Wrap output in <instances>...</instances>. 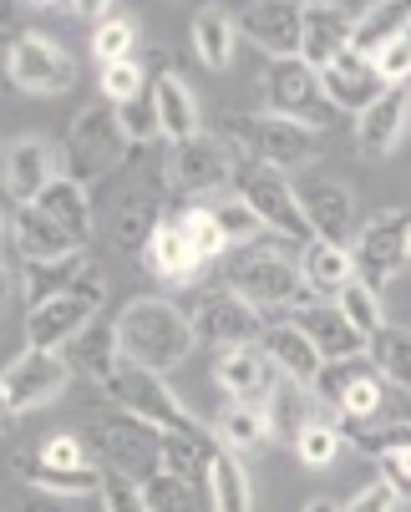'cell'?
<instances>
[{"label": "cell", "mask_w": 411, "mask_h": 512, "mask_svg": "<svg viewBox=\"0 0 411 512\" xmlns=\"http://www.w3.org/2000/svg\"><path fill=\"white\" fill-rule=\"evenodd\" d=\"M117 335H122V360L143 365V371H153V376H168L173 365H183L198 345L193 320L163 295L127 300L122 315H117Z\"/></svg>", "instance_id": "1"}, {"label": "cell", "mask_w": 411, "mask_h": 512, "mask_svg": "<svg viewBox=\"0 0 411 512\" xmlns=\"http://www.w3.org/2000/svg\"><path fill=\"white\" fill-rule=\"evenodd\" d=\"M219 137L239 153V163H264V168H300L320 153V132L290 117H274V112H229L219 122Z\"/></svg>", "instance_id": "2"}, {"label": "cell", "mask_w": 411, "mask_h": 512, "mask_svg": "<svg viewBox=\"0 0 411 512\" xmlns=\"http://www.w3.org/2000/svg\"><path fill=\"white\" fill-rule=\"evenodd\" d=\"M102 305H107V274L97 264H87V274L66 289V295L26 310V350H66L92 320H102Z\"/></svg>", "instance_id": "3"}, {"label": "cell", "mask_w": 411, "mask_h": 512, "mask_svg": "<svg viewBox=\"0 0 411 512\" xmlns=\"http://www.w3.org/2000/svg\"><path fill=\"white\" fill-rule=\"evenodd\" d=\"M132 142L122 137V122H117V107H82L77 122L66 127V142H61V178L72 183H102L122 158H127Z\"/></svg>", "instance_id": "4"}, {"label": "cell", "mask_w": 411, "mask_h": 512, "mask_svg": "<svg viewBox=\"0 0 411 512\" xmlns=\"http://www.w3.org/2000/svg\"><path fill=\"white\" fill-rule=\"evenodd\" d=\"M102 391H107V401H112L117 411L158 426L163 436H203V426H198L193 411L173 396V386H168L163 376L143 371V365H132V360L117 365V376H112Z\"/></svg>", "instance_id": "5"}, {"label": "cell", "mask_w": 411, "mask_h": 512, "mask_svg": "<svg viewBox=\"0 0 411 512\" xmlns=\"http://www.w3.org/2000/svg\"><path fill=\"white\" fill-rule=\"evenodd\" d=\"M229 289L244 295L254 310H300L310 305L305 284H300V264H290L280 249L269 244H254V249H239L229 259Z\"/></svg>", "instance_id": "6"}, {"label": "cell", "mask_w": 411, "mask_h": 512, "mask_svg": "<svg viewBox=\"0 0 411 512\" xmlns=\"http://www.w3.org/2000/svg\"><path fill=\"white\" fill-rule=\"evenodd\" d=\"M87 447H92V457L107 472H122L132 482H148L153 472H163V431L148 426V421H137V416H127V411L97 416Z\"/></svg>", "instance_id": "7"}, {"label": "cell", "mask_w": 411, "mask_h": 512, "mask_svg": "<svg viewBox=\"0 0 411 512\" xmlns=\"http://www.w3.org/2000/svg\"><path fill=\"white\" fill-rule=\"evenodd\" d=\"M234 178H239V153L219 132H198V137L178 142V148H168V158H163V183L188 198L224 193Z\"/></svg>", "instance_id": "8"}, {"label": "cell", "mask_w": 411, "mask_h": 512, "mask_svg": "<svg viewBox=\"0 0 411 512\" xmlns=\"http://www.w3.org/2000/svg\"><path fill=\"white\" fill-rule=\"evenodd\" d=\"M351 259H356V279L381 295L411 259V213L406 208H381L376 218H366V224L356 229Z\"/></svg>", "instance_id": "9"}, {"label": "cell", "mask_w": 411, "mask_h": 512, "mask_svg": "<svg viewBox=\"0 0 411 512\" xmlns=\"http://www.w3.org/2000/svg\"><path fill=\"white\" fill-rule=\"evenodd\" d=\"M239 198L259 213V224L280 239H295V244H310V224H305V208L295 198V183L280 173V168H264V163H239V178H234Z\"/></svg>", "instance_id": "10"}, {"label": "cell", "mask_w": 411, "mask_h": 512, "mask_svg": "<svg viewBox=\"0 0 411 512\" xmlns=\"http://www.w3.org/2000/svg\"><path fill=\"white\" fill-rule=\"evenodd\" d=\"M6 77L21 87V92H36V97H61L66 87L77 82V61L61 41H51L46 31H21L6 51Z\"/></svg>", "instance_id": "11"}, {"label": "cell", "mask_w": 411, "mask_h": 512, "mask_svg": "<svg viewBox=\"0 0 411 512\" xmlns=\"http://www.w3.org/2000/svg\"><path fill=\"white\" fill-rule=\"evenodd\" d=\"M188 320H193V335H198L203 345H214V350L259 345V335H264V315H259L244 295H234L229 284H224V289H203Z\"/></svg>", "instance_id": "12"}, {"label": "cell", "mask_w": 411, "mask_h": 512, "mask_svg": "<svg viewBox=\"0 0 411 512\" xmlns=\"http://www.w3.org/2000/svg\"><path fill=\"white\" fill-rule=\"evenodd\" d=\"M264 92H269V112L274 117H290V122H305V127H325V112H335L325 102V87H320V71L305 66L300 56L290 61H274L269 77H264Z\"/></svg>", "instance_id": "13"}, {"label": "cell", "mask_w": 411, "mask_h": 512, "mask_svg": "<svg viewBox=\"0 0 411 512\" xmlns=\"http://www.w3.org/2000/svg\"><path fill=\"white\" fill-rule=\"evenodd\" d=\"M295 198L305 208V224H310L315 239H325V244H351L356 239L361 224H356V198H351L346 183H335L325 173H300Z\"/></svg>", "instance_id": "14"}, {"label": "cell", "mask_w": 411, "mask_h": 512, "mask_svg": "<svg viewBox=\"0 0 411 512\" xmlns=\"http://www.w3.org/2000/svg\"><path fill=\"white\" fill-rule=\"evenodd\" d=\"M0 381H6V391H11V406L26 416V411L51 406L66 386H72V365H66L56 350H21L6 371H0Z\"/></svg>", "instance_id": "15"}, {"label": "cell", "mask_w": 411, "mask_h": 512, "mask_svg": "<svg viewBox=\"0 0 411 512\" xmlns=\"http://www.w3.org/2000/svg\"><path fill=\"white\" fill-rule=\"evenodd\" d=\"M280 381L285 376L274 371V360L259 345H234V350H219V360H214V386L234 406H269Z\"/></svg>", "instance_id": "16"}, {"label": "cell", "mask_w": 411, "mask_h": 512, "mask_svg": "<svg viewBox=\"0 0 411 512\" xmlns=\"http://www.w3.org/2000/svg\"><path fill=\"white\" fill-rule=\"evenodd\" d=\"M239 41L259 46L274 61L300 56V26H305V6H290V0H259V6H244L234 16Z\"/></svg>", "instance_id": "17"}, {"label": "cell", "mask_w": 411, "mask_h": 512, "mask_svg": "<svg viewBox=\"0 0 411 512\" xmlns=\"http://www.w3.org/2000/svg\"><path fill=\"white\" fill-rule=\"evenodd\" d=\"M320 87H325V102H330L335 112H356V117L386 92L376 61H371V56H356V51L335 56V61L320 71Z\"/></svg>", "instance_id": "18"}, {"label": "cell", "mask_w": 411, "mask_h": 512, "mask_svg": "<svg viewBox=\"0 0 411 512\" xmlns=\"http://www.w3.org/2000/svg\"><path fill=\"white\" fill-rule=\"evenodd\" d=\"M406 117H411V92L406 87H386L361 117H356V148L361 158H391L406 137Z\"/></svg>", "instance_id": "19"}, {"label": "cell", "mask_w": 411, "mask_h": 512, "mask_svg": "<svg viewBox=\"0 0 411 512\" xmlns=\"http://www.w3.org/2000/svg\"><path fill=\"white\" fill-rule=\"evenodd\" d=\"M61 178V153L46 137H16L6 148V188L16 203H36Z\"/></svg>", "instance_id": "20"}, {"label": "cell", "mask_w": 411, "mask_h": 512, "mask_svg": "<svg viewBox=\"0 0 411 512\" xmlns=\"http://www.w3.org/2000/svg\"><path fill=\"white\" fill-rule=\"evenodd\" d=\"M356 16L361 11H346V6H305V26H300V61L325 71L335 56L351 51V36H356Z\"/></svg>", "instance_id": "21"}, {"label": "cell", "mask_w": 411, "mask_h": 512, "mask_svg": "<svg viewBox=\"0 0 411 512\" xmlns=\"http://www.w3.org/2000/svg\"><path fill=\"white\" fill-rule=\"evenodd\" d=\"M259 350L274 360V371H280L285 381H295V386H315V376H320V350L310 345V335L285 315V320H274V325H264V335H259Z\"/></svg>", "instance_id": "22"}, {"label": "cell", "mask_w": 411, "mask_h": 512, "mask_svg": "<svg viewBox=\"0 0 411 512\" xmlns=\"http://www.w3.org/2000/svg\"><path fill=\"white\" fill-rule=\"evenodd\" d=\"M290 320L310 335V345L320 350V360H356V355H366V335H356L351 320L340 315L330 300H310V305L290 310Z\"/></svg>", "instance_id": "23"}, {"label": "cell", "mask_w": 411, "mask_h": 512, "mask_svg": "<svg viewBox=\"0 0 411 512\" xmlns=\"http://www.w3.org/2000/svg\"><path fill=\"white\" fill-rule=\"evenodd\" d=\"M61 360L72 365V376H87L97 386H107L122 365V335H117V320H92L72 345L61 350Z\"/></svg>", "instance_id": "24"}, {"label": "cell", "mask_w": 411, "mask_h": 512, "mask_svg": "<svg viewBox=\"0 0 411 512\" xmlns=\"http://www.w3.org/2000/svg\"><path fill=\"white\" fill-rule=\"evenodd\" d=\"M356 279V259H351V244H325V239H310L300 249V284L310 300H330Z\"/></svg>", "instance_id": "25"}, {"label": "cell", "mask_w": 411, "mask_h": 512, "mask_svg": "<svg viewBox=\"0 0 411 512\" xmlns=\"http://www.w3.org/2000/svg\"><path fill=\"white\" fill-rule=\"evenodd\" d=\"M153 107H158V127H163V137H168V148H178V142H188V137L203 132V122H198V97H193V87L178 77L173 66L153 77Z\"/></svg>", "instance_id": "26"}, {"label": "cell", "mask_w": 411, "mask_h": 512, "mask_svg": "<svg viewBox=\"0 0 411 512\" xmlns=\"http://www.w3.org/2000/svg\"><path fill=\"white\" fill-rule=\"evenodd\" d=\"M36 208L51 218L56 229H66V239H72L77 249H87L92 244V229H97V218H92V198H87V188L82 183H72V178H56L41 198H36Z\"/></svg>", "instance_id": "27"}, {"label": "cell", "mask_w": 411, "mask_h": 512, "mask_svg": "<svg viewBox=\"0 0 411 512\" xmlns=\"http://www.w3.org/2000/svg\"><path fill=\"white\" fill-rule=\"evenodd\" d=\"M87 249L82 254H66V259H21V295H26V310L66 295L82 274H87Z\"/></svg>", "instance_id": "28"}, {"label": "cell", "mask_w": 411, "mask_h": 512, "mask_svg": "<svg viewBox=\"0 0 411 512\" xmlns=\"http://www.w3.org/2000/svg\"><path fill=\"white\" fill-rule=\"evenodd\" d=\"M411 36V0H381V6L361 11L356 16V36H351V51L356 56H381L391 41Z\"/></svg>", "instance_id": "29"}, {"label": "cell", "mask_w": 411, "mask_h": 512, "mask_svg": "<svg viewBox=\"0 0 411 512\" xmlns=\"http://www.w3.org/2000/svg\"><path fill=\"white\" fill-rule=\"evenodd\" d=\"M11 472L26 487H36L41 497H87V492H102V467L97 472H61V467H46L36 457V447L31 452H16L11 457Z\"/></svg>", "instance_id": "30"}, {"label": "cell", "mask_w": 411, "mask_h": 512, "mask_svg": "<svg viewBox=\"0 0 411 512\" xmlns=\"http://www.w3.org/2000/svg\"><path fill=\"white\" fill-rule=\"evenodd\" d=\"M143 259H148V269H153L163 284H193V279L203 274V254L183 239V229L173 224V218L153 234V244H148Z\"/></svg>", "instance_id": "31"}, {"label": "cell", "mask_w": 411, "mask_h": 512, "mask_svg": "<svg viewBox=\"0 0 411 512\" xmlns=\"http://www.w3.org/2000/svg\"><path fill=\"white\" fill-rule=\"evenodd\" d=\"M163 224H168V213H163V203L153 193H127L122 208H117V218H112V239L127 254H148V244H153V234Z\"/></svg>", "instance_id": "32"}, {"label": "cell", "mask_w": 411, "mask_h": 512, "mask_svg": "<svg viewBox=\"0 0 411 512\" xmlns=\"http://www.w3.org/2000/svg\"><path fill=\"white\" fill-rule=\"evenodd\" d=\"M11 234H16L21 259H66V254H82L72 239H66V229H56L36 203H21V208H16Z\"/></svg>", "instance_id": "33"}, {"label": "cell", "mask_w": 411, "mask_h": 512, "mask_svg": "<svg viewBox=\"0 0 411 512\" xmlns=\"http://www.w3.org/2000/svg\"><path fill=\"white\" fill-rule=\"evenodd\" d=\"M203 487H209V507H214V512H254L249 472L239 467V457H234L229 447H214V457H209V477H203Z\"/></svg>", "instance_id": "34"}, {"label": "cell", "mask_w": 411, "mask_h": 512, "mask_svg": "<svg viewBox=\"0 0 411 512\" xmlns=\"http://www.w3.org/2000/svg\"><path fill=\"white\" fill-rule=\"evenodd\" d=\"M234 46H239V26H234V16L229 11H198L193 16V51H198V61L209 66V71H224L229 61H234Z\"/></svg>", "instance_id": "35"}, {"label": "cell", "mask_w": 411, "mask_h": 512, "mask_svg": "<svg viewBox=\"0 0 411 512\" xmlns=\"http://www.w3.org/2000/svg\"><path fill=\"white\" fill-rule=\"evenodd\" d=\"M264 416H269V436L274 442H300V431L315 421V406H310V386H295V381H280V391L269 396V406H264Z\"/></svg>", "instance_id": "36"}, {"label": "cell", "mask_w": 411, "mask_h": 512, "mask_svg": "<svg viewBox=\"0 0 411 512\" xmlns=\"http://www.w3.org/2000/svg\"><path fill=\"white\" fill-rule=\"evenodd\" d=\"M214 436H219V447H229L234 457H239V452H259L264 442H274V436H269V416H264V406H234V401L219 411Z\"/></svg>", "instance_id": "37"}, {"label": "cell", "mask_w": 411, "mask_h": 512, "mask_svg": "<svg viewBox=\"0 0 411 512\" xmlns=\"http://www.w3.org/2000/svg\"><path fill=\"white\" fill-rule=\"evenodd\" d=\"M366 360L376 365V376H381V381L411 391V330H401V325L376 330V335L366 340Z\"/></svg>", "instance_id": "38"}, {"label": "cell", "mask_w": 411, "mask_h": 512, "mask_svg": "<svg viewBox=\"0 0 411 512\" xmlns=\"http://www.w3.org/2000/svg\"><path fill=\"white\" fill-rule=\"evenodd\" d=\"M143 497H148V512H214L209 507V487H203V482H183L173 472H153L143 482Z\"/></svg>", "instance_id": "39"}, {"label": "cell", "mask_w": 411, "mask_h": 512, "mask_svg": "<svg viewBox=\"0 0 411 512\" xmlns=\"http://www.w3.org/2000/svg\"><path fill=\"white\" fill-rule=\"evenodd\" d=\"M92 56L97 66H117V61H137V21L112 11L107 21H97L92 31Z\"/></svg>", "instance_id": "40"}, {"label": "cell", "mask_w": 411, "mask_h": 512, "mask_svg": "<svg viewBox=\"0 0 411 512\" xmlns=\"http://www.w3.org/2000/svg\"><path fill=\"white\" fill-rule=\"evenodd\" d=\"M214 218H219V234L224 244H239V249H254L264 239V224H259V213L239 198V193H219V203H209Z\"/></svg>", "instance_id": "41"}, {"label": "cell", "mask_w": 411, "mask_h": 512, "mask_svg": "<svg viewBox=\"0 0 411 512\" xmlns=\"http://www.w3.org/2000/svg\"><path fill=\"white\" fill-rule=\"evenodd\" d=\"M335 310L340 315H346L351 320V330L356 335H376V330H386V315H381V295H376V289H366L361 279H351L346 289H340V295H335Z\"/></svg>", "instance_id": "42"}, {"label": "cell", "mask_w": 411, "mask_h": 512, "mask_svg": "<svg viewBox=\"0 0 411 512\" xmlns=\"http://www.w3.org/2000/svg\"><path fill=\"white\" fill-rule=\"evenodd\" d=\"M173 224L183 229V239L203 254V264L209 259H219L229 244H224V234H219V218H214V208L209 203H188L183 213H173Z\"/></svg>", "instance_id": "43"}, {"label": "cell", "mask_w": 411, "mask_h": 512, "mask_svg": "<svg viewBox=\"0 0 411 512\" xmlns=\"http://www.w3.org/2000/svg\"><path fill=\"white\" fill-rule=\"evenodd\" d=\"M381 411H386V391H381V376L371 371V360H366V371L346 386L335 416H340V421H381Z\"/></svg>", "instance_id": "44"}, {"label": "cell", "mask_w": 411, "mask_h": 512, "mask_svg": "<svg viewBox=\"0 0 411 512\" xmlns=\"http://www.w3.org/2000/svg\"><path fill=\"white\" fill-rule=\"evenodd\" d=\"M346 447V436H340V426H330V421H310L305 431H300V442H295V457L305 462V467H330L335 462V452Z\"/></svg>", "instance_id": "45"}, {"label": "cell", "mask_w": 411, "mask_h": 512, "mask_svg": "<svg viewBox=\"0 0 411 512\" xmlns=\"http://www.w3.org/2000/svg\"><path fill=\"white\" fill-rule=\"evenodd\" d=\"M117 122H122V137L132 142V148H143V142L163 137V127H158V107H153V87H148L143 97L122 102V107H117Z\"/></svg>", "instance_id": "46"}, {"label": "cell", "mask_w": 411, "mask_h": 512, "mask_svg": "<svg viewBox=\"0 0 411 512\" xmlns=\"http://www.w3.org/2000/svg\"><path fill=\"white\" fill-rule=\"evenodd\" d=\"M361 371H366V355H356V360H325L320 376H315V386H310V396H315L320 406H340V396H346V386H351Z\"/></svg>", "instance_id": "47"}, {"label": "cell", "mask_w": 411, "mask_h": 512, "mask_svg": "<svg viewBox=\"0 0 411 512\" xmlns=\"http://www.w3.org/2000/svg\"><path fill=\"white\" fill-rule=\"evenodd\" d=\"M36 457L46 467H61V472H97V457L87 452L82 436H46V442L36 447Z\"/></svg>", "instance_id": "48"}, {"label": "cell", "mask_w": 411, "mask_h": 512, "mask_svg": "<svg viewBox=\"0 0 411 512\" xmlns=\"http://www.w3.org/2000/svg\"><path fill=\"white\" fill-rule=\"evenodd\" d=\"M153 82L143 77V66L137 61H117V66H102V92H107V107H122L132 97H143Z\"/></svg>", "instance_id": "49"}, {"label": "cell", "mask_w": 411, "mask_h": 512, "mask_svg": "<svg viewBox=\"0 0 411 512\" xmlns=\"http://www.w3.org/2000/svg\"><path fill=\"white\" fill-rule=\"evenodd\" d=\"M102 507H107V512H148L143 482H132V477L102 467Z\"/></svg>", "instance_id": "50"}, {"label": "cell", "mask_w": 411, "mask_h": 512, "mask_svg": "<svg viewBox=\"0 0 411 512\" xmlns=\"http://www.w3.org/2000/svg\"><path fill=\"white\" fill-rule=\"evenodd\" d=\"M376 71H381L386 87H406V82H411V36L391 41V46L376 56Z\"/></svg>", "instance_id": "51"}, {"label": "cell", "mask_w": 411, "mask_h": 512, "mask_svg": "<svg viewBox=\"0 0 411 512\" xmlns=\"http://www.w3.org/2000/svg\"><path fill=\"white\" fill-rule=\"evenodd\" d=\"M381 482L396 492V502H411V447L381 457Z\"/></svg>", "instance_id": "52"}, {"label": "cell", "mask_w": 411, "mask_h": 512, "mask_svg": "<svg viewBox=\"0 0 411 512\" xmlns=\"http://www.w3.org/2000/svg\"><path fill=\"white\" fill-rule=\"evenodd\" d=\"M340 512H396V492H391L386 482H371V487H361Z\"/></svg>", "instance_id": "53"}, {"label": "cell", "mask_w": 411, "mask_h": 512, "mask_svg": "<svg viewBox=\"0 0 411 512\" xmlns=\"http://www.w3.org/2000/svg\"><path fill=\"white\" fill-rule=\"evenodd\" d=\"M16 421H21V411L11 406V391H6V381H0V436H11Z\"/></svg>", "instance_id": "54"}, {"label": "cell", "mask_w": 411, "mask_h": 512, "mask_svg": "<svg viewBox=\"0 0 411 512\" xmlns=\"http://www.w3.org/2000/svg\"><path fill=\"white\" fill-rule=\"evenodd\" d=\"M11 512H66V507H61L56 497H41V492H36V497H21Z\"/></svg>", "instance_id": "55"}, {"label": "cell", "mask_w": 411, "mask_h": 512, "mask_svg": "<svg viewBox=\"0 0 411 512\" xmlns=\"http://www.w3.org/2000/svg\"><path fill=\"white\" fill-rule=\"evenodd\" d=\"M16 26V0H0V31Z\"/></svg>", "instance_id": "56"}, {"label": "cell", "mask_w": 411, "mask_h": 512, "mask_svg": "<svg viewBox=\"0 0 411 512\" xmlns=\"http://www.w3.org/2000/svg\"><path fill=\"white\" fill-rule=\"evenodd\" d=\"M6 305H11V269L0 264V310H6Z\"/></svg>", "instance_id": "57"}, {"label": "cell", "mask_w": 411, "mask_h": 512, "mask_svg": "<svg viewBox=\"0 0 411 512\" xmlns=\"http://www.w3.org/2000/svg\"><path fill=\"white\" fill-rule=\"evenodd\" d=\"M305 512H340L330 497H315V502H305Z\"/></svg>", "instance_id": "58"}, {"label": "cell", "mask_w": 411, "mask_h": 512, "mask_svg": "<svg viewBox=\"0 0 411 512\" xmlns=\"http://www.w3.org/2000/svg\"><path fill=\"white\" fill-rule=\"evenodd\" d=\"M0 239H6V213H0Z\"/></svg>", "instance_id": "59"}, {"label": "cell", "mask_w": 411, "mask_h": 512, "mask_svg": "<svg viewBox=\"0 0 411 512\" xmlns=\"http://www.w3.org/2000/svg\"><path fill=\"white\" fill-rule=\"evenodd\" d=\"M406 269H411V259H406Z\"/></svg>", "instance_id": "60"}]
</instances>
